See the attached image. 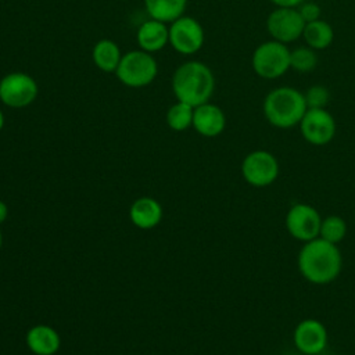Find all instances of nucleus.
Here are the masks:
<instances>
[{"label":"nucleus","mask_w":355,"mask_h":355,"mask_svg":"<svg viewBox=\"0 0 355 355\" xmlns=\"http://www.w3.org/2000/svg\"><path fill=\"white\" fill-rule=\"evenodd\" d=\"M322 218L309 204H294L286 215V229L291 237L306 243L319 237Z\"/></svg>","instance_id":"9"},{"label":"nucleus","mask_w":355,"mask_h":355,"mask_svg":"<svg viewBox=\"0 0 355 355\" xmlns=\"http://www.w3.org/2000/svg\"><path fill=\"white\" fill-rule=\"evenodd\" d=\"M318 64V57L311 47H300L290 51V68L297 72H311Z\"/></svg>","instance_id":"22"},{"label":"nucleus","mask_w":355,"mask_h":355,"mask_svg":"<svg viewBox=\"0 0 355 355\" xmlns=\"http://www.w3.org/2000/svg\"><path fill=\"white\" fill-rule=\"evenodd\" d=\"M187 0H144L146 11L150 18L164 24L173 22L183 15Z\"/></svg>","instance_id":"18"},{"label":"nucleus","mask_w":355,"mask_h":355,"mask_svg":"<svg viewBox=\"0 0 355 355\" xmlns=\"http://www.w3.org/2000/svg\"><path fill=\"white\" fill-rule=\"evenodd\" d=\"M305 21L297 8L277 7L266 19V29L280 43H290L302 36Z\"/></svg>","instance_id":"11"},{"label":"nucleus","mask_w":355,"mask_h":355,"mask_svg":"<svg viewBox=\"0 0 355 355\" xmlns=\"http://www.w3.org/2000/svg\"><path fill=\"white\" fill-rule=\"evenodd\" d=\"M93 61L96 67L103 72H115L121 58L122 53L118 47V44L114 40L110 39H101L98 40L92 51Z\"/></svg>","instance_id":"17"},{"label":"nucleus","mask_w":355,"mask_h":355,"mask_svg":"<svg viewBox=\"0 0 355 355\" xmlns=\"http://www.w3.org/2000/svg\"><path fill=\"white\" fill-rule=\"evenodd\" d=\"M0 247H1V233H0Z\"/></svg>","instance_id":"28"},{"label":"nucleus","mask_w":355,"mask_h":355,"mask_svg":"<svg viewBox=\"0 0 355 355\" xmlns=\"http://www.w3.org/2000/svg\"><path fill=\"white\" fill-rule=\"evenodd\" d=\"M252 69L263 79H276L290 68V50L284 43L269 40L261 43L252 54Z\"/></svg>","instance_id":"5"},{"label":"nucleus","mask_w":355,"mask_h":355,"mask_svg":"<svg viewBox=\"0 0 355 355\" xmlns=\"http://www.w3.org/2000/svg\"><path fill=\"white\" fill-rule=\"evenodd\" d=\"M300 129L309 144L324 146L336 135V121L324 108H308L300 122Z\"/></svg>","instance_id":"10"},{"label":"nucleus","mask_w":355,"mask_h":355,"mask_svg":"<svg viewBox=\"0 0 355 355\" xmlns=\"http://www.w3.org/2000/svg\"><path fill=\"white\" fill-rule=\"evenodd\" d=\"M162 216L161 205L153 198H140L130 208L132 222L141 229L154 227Z\"/></svg>","instance_id":"16"},{"label":"nucleus","mask_w":355,"mask_h":355,"mask_svg":"<svg viewBox=\"0 0 355 355\" xmlns=\"http://www.w3.org/2000/svg\"><path fill=\"white\" fill-rule=\"evenodd\" d=\"M3 126H4V114H3V111L0 110V130L3 129Z\"/></svg>","instance_id":"27"},{"label":"nucleus","mask_w":355,"mask_h":355,"mask_svg":"<svg viewBox=\"0 0 355 355\" xmlns=\"http://www.w3.org/2000/svg\"><path fill=\"white\" fill-rule=\"evenodd\" d=\"M136 40L140 50L147 53L159 51L169 43V28L166 24L151 18L139 26Z\"/></svg>","instance_id":"14"},{"label":"nucleus","mask_w":355,"mask_h":355,"mask_svg":"<svg viewBox=\"0 0 355 355\" xmlns=\"http://www.w3.org/2000/svg\"><path fill=\"white\" fill-rule=\"evenodd\" d=\"M193 126L200 135L205 137H215L220 135L226 126L225 112L222 108L211 103L197 105L194 107Z\"/></svg>","instance_id":"13"},{"label":"nucleus","mask_w":355,"mask_h":355,"mask_svg":"<svg viewBox=\"0 0 355 355\" xmlns=\"http://www.w3.org/2000/svg\"><path fill=\"white\" fill-rule=\"evenodd\" d=\"M115 73L119 82L125 86L139 89L150 85L155 79L158 65L151 53L144 50H132L122 54Z\"/></svg>","instance_id":"4"},{"label":"nucleus","mask_w":355,"mask_h":355,"mask_svg":"<svg viewBox=\"0 0 355 355\" xmlns=\"http://www.w3.org/2000/svg\"><path fill=\"white\" fill-rule=\"evenodd\" d=\"M343 257L337 244L320 237L304 243L298 254L300 273L312 284H327L337 279Z\"/></svg>","instance_id":"1"},{"label":"nucleus","mask_w":355,"mask_h":355,"mask_svg":"<svg viewBox=\"0 0 355 355\" xmlns=\"http://www.w3.org/2000/svg\"><path fill=\"white\" fill-rule=\"evenodd\" d=\"M241 173L247 183L254 187H266L279 176V162L266 150H255L245 155L241 164Z\"/></svg>","instance_id":"7"},{"label":"nucleus","mask_w":355,"mask_h":355,"mask_svg":"<svg viewBox=\"0 0 355 355\" xmlns=\"http://www.w3.org/2000/svg\"><path fill=\"white\" fill-rule=\"evenodd\" d=\"M302 37L306 44L313 50H323L329 47L334 39L333 28L329 22L323 19H318L313 22H308L304 26Z\"/></svg>","instance_id":"19"},{"label":"nucleus","mask_w":355,"mask_h":355,"mask_svg":"<svg viewBox=\"0 0 355 355\" xmlns=\"http://www.w3.org/2000/svg\"><path fill=\"white\" fill-rule=\"evenodd\" d=\"M39 94L37 82L25 72H11L0 80V100L11 108L32 104Z\"/></svg>","instance_id":"6"},{"label":"nucleus","mask_w":355,"mask_h":355,"mask_svg":"<svg viewBox=\"0 0 355 355\" xmlns=\"http://www.w3.org/2000/svg\"><path fill=\"white\" fill-rule=\"evenodd\" d=\"M298 12L305 21V24L320 19V7L315 3H301Z\"/></svg>","instance_id":"24"},{"label":"nucleus","mask_w":355,"mask_h":355,"mask_svg":"<svg viewBox=\"0 0 355 355\" xmlns=\"http://www.w3.org/2000/svg\"><path fill=\"white\" fill-rule=\"evenodd\" d=\"M273 4H276L277 7H291L295 8L297 6H300L304 0H270Z\"/></svg>","instance_id":"25"},{"label":"nucleus","mask_w":355,"mask_h":355,"mask_svg":"<svg viewBox=\"0 0 355 355\" xmlns=\"http://www.w3.org/2000/svg\"><path fill=\"white\" fill-rule=\"evenodd\" d=\"M347 234V222L338 216V215H329L322 219L320 229H319V237L333 243L338 244L344 240Z\"/></svg>","instance_id":"21"},{"label":"nucleus","mask_w":355,"mask_h":355,"mask_svg":"<svg viewBox=\"0 0 355 355\" xmlns=\"http://www.w3.org/2000/svg\"><path fill=\"white\" fill-rule=\"evenodd\" d=\"M7 218V207L3 201H0V223L4 222Z\"/></svg>","instance_id":"26"},{"label":"nucleus","mask_w":355,"mask_h":355,"mask_svg":"<svg viewBox=\"0 0 355 355\" xmlns=\"http://www.w3.org/2000/svg\"><path fill=\"white\" fill-rule=\"evenodd\" d=\"M193 114H194V107L186 103L178 101L168 110L166 123L173 130H178V132L184 130L193 125Z\"/></svg>","instance_id":"20"},{"label":"nucleus","mask_w":355,"mask_h":355,"mask_svg":"<svg viewBox=\"0 0 355 355\" xmlns=\"http://www.w3.org/2000/svg\"><path fill=\"white\" fill-rule=\"evenodd\" d=\"M304 97L308 108H324L326 104L329 103L330 93L324 86L315 85L306 90Z\"/></svg>","instance_id":"23"},{"label":"nucleus","mask_w":355,"mask_h":355,"mask_svg":"<svg viewBox=\"0 0 355 355\" xmlns=\"http://www.w3.org/2000/svg\"><path fill=\"white\" fill-rule=\"evenodd\" d=\"M28 347L36 355H53L60 348V337L57 331L49 326H35L26 336Z\"/></svg>","instance_id":"15"},{"label":"nucleus","mask_w":355,"mask_h":355,"mask_svg":"<svg viewBox=\"0 0 355 355\" xmlns=\"http://www.w3.org/2000/svg\"><path fill=\"white\" fill-rule=\"evenodd\" d=\"M205 33L201 24L187 15H182L169 26V44L180 54L197 53L204 44Z\"/></svg>","instance_id":"8"},{"label":"nucleus","mask_w":355,"mask_h":355,"mask_svg":"<svg viewBox=\"0 0 355 355\" xmlns=\"http://www.w3.org/2000/svg\"><path fill=\"white\" fill-rule=\"evenodd\" d=\"M327 330L324 324L316 319L301 320L293 333L295 348L305 355H318L327 345Z\"/></svg>","instance_id":"12"},{"label":"nucleus","mask_w":355,"mask_h":355,"mask_svg":"<svg viewBox=\"0 0 355 355\" xmlns=\"http://www.w3.org/2000/svg\"><path fill=\"white\" fill-rule=\"evenodd\" d=\"M215 89V78L208 65L187 61L179 65L172 76V92L178 101L191 107L208 103Z\"/></svg>","instance_id":"2"},{"label":"nucleus","mask_w":355,"mask_h":355,"mask_svg":"<svg viewBox=\"0 0 355 355\" xmlns=\"http://www.w3.org/2000/svg\"><path fill=\"white\" fill-rule=\"evenodd\" d=\"M306 110L304 93L288 86L269 92L263 100V115L266 121L279 129L300 125Z\"/></svg>","instance_id":"3"}]
</instances>
